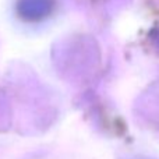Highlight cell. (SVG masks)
<instances>
[{"mask_svg":"<svg viewBox=\"0 0 159 159\" xmlns=\"http://www.w3.org/2000/svg\"><path fill=\"white\" fill-rule=\"evenodd\" d=\"M53 0H20V16L28 21L42 20L52 11Z\"/></svg>","mask_w":159,"mask_h":159,"instance_id":"obj_1","label":"cell"}]
</instances>
